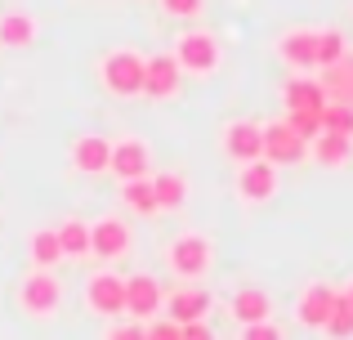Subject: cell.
Wrapping results in <instances>:
<instances>
[{
    "mask_svg": "<svg viewBox=\"0 0 353 340\" xmlns=\"http://www.w3.org/2000/svg\"><path fill=\"white\" fill-rule=\"evenodd\" d=\"M59 300H63V287L50 269H32L18 287V309L32 318H54L59 314Z\"/></svg>",
    "mask_w": 353,
    "mask_h": 340,
    "instance_id": "obj_1",
    "label": "cell"
},
{
    "mask_svg": "<svg viewBox=\"0 0 353 340\" xmlns=\"http://www.w3.org/2000/svg\"><path fill=\"white\" fill-rule=\"evenodd\" d=\"M103 86H108V94H117V99L143 94V54H134V50H112V54L103 59Z\"/></svg>",
    "mask_w": 353,
    "mask_h": 340,
    "instance_id": "obj_2",
    "label": "cell"
},
{
    "mask_svg": "<svg viewBox=\"0 0 353 340\" xmlns=\"http://www.w3.org/2000/svg\"><path fill=\"white\" fill-rule=\"evenodd\" d=\"M219 41L210 32H183L179 45H174V63H179V72H192V77H210V72L219 68Z\"/></svg>",
    "mask_w": 353,
    "mask_h": 340,
    "instance_id": "obj_3",
    "label": "cell"
},
{
    "mask_svg": "<svg viewBox=\"0 0 353 340\" xmlns=\"http://www.w3.org/2000/svg\"><path fill=\"white\" fill-rule=\"evenodd\" d=\"M210 260H215V251H210V242L201 233H183L165 246V264H170V273H179V278H201V273L210 269Z\"/></svg>",
    "mask_w": 353,
    "mask_h": 340,
    "instance_id": "obj_4",
    "label": "cell"
},
{
    "mask_svg": "<svg viewBox=\"0 0 353 340\" xmlns=\"http://www.w3.org/2000/svg\"><path fill=\"white\" fill-rule=\"evenodd\" d=\"M304 157H309V143H304L286 121H268L264 126V161L268 166H300Z\"/></svg>",
    "mask_w": 353,
    "mask_h": 340,
    "instance_id": "obj_5",
    "label": "cell"
},
{
    "mask_svg": "<svg viewBox=\"0 0 353 340\" xmlns=\"http://www.w3.org/2000/svg\"><path fill=\"white\" fill-rule=\"evenodd\" d=\"M161 305H165V291H161V282H157L152 273H134V278H125V314L134 318V323L157 318Z\"/></svg>",
    "mask_w": 353,
    "mask_h": 340,
    "instance_id": "obj_6",
    "label": "cell"
},
{
    "mask_svg": "<svg viewBox=\"0 0 353 340\" xmlns=\"http://www.w3.org/2000/svg\"><path fill=\"white\" fill-rule=\"evenodd\" d=\"M336 296H340V291L331 287V282H309V287L300 291V300H295V318H300V327L322 332L327 318H331V309H336Z\"/></svg>",
    "mask_w": 353,
    "mask_h": 340,
    "instance_id": "obj_7",
    "label": "cell"
},
{
    "mask_svg": "<svg viewBox=\"0 0 353 340\" xmlns=\"http://www.w3.org/2000/svg\"><path fill=\"white\" fill-rule=\"evenodd\" d=\"M85 305L90 314H103V318L125 314V278L121 273H94L85 282Z\"/></svg>",
    "mask_w": 353,
    "mask_h": 340,
    "instance_id": "obj_8",
    "label": "cell"
},
{
    "mask_svg": "<svg viewBox=\"0 0 353 340\" xmlns=\"http://www.w3.org/2000/svg\"><path fill=\"white\" fill-rule=\"evenodd\" d=\"M108 170H112L121 183L125 179H148V174H152V148H148L143 139H117Z\"/></svg>",
    "mask_w": 353,
    "mask_h": 340,
    "instance_id": "obj_9",
    "label": "cell"
},
{
    "mask_svg": "<svg viewBox=\"0 0 353 340\" xmlns=\"http://www.w3.org/2000/svg\"><path fill=\"white\" fill-rule=\"evenodd\" d=\"M183 86V72L174 63V54H152L143 59V94L148 99H174Z\"/></svg>",
    "mask_w": 353,
    "mask_h": 340,
    "instance_id": "obj_10",
    "label": "cell"
},
{
    "mask_svg": "<svg viewBox=\"0 0 353 340\" xmlns=\"http://www.w3.org/2000/svg\"><path fill=\"white\" fill-rule=\"evenodd\" d=\"M224 152H228V161H237V166L259 161V157H264V126H255V121H228Z\"/></svg>",
    "mask_w": 353,
    "mask_h": 340,
    "instance_id": "obj_11",
    "label": "cell"
},
{
    "mask_svg": "<svg viewBox=\"0 0 353 340\" xmlns=\"http://www.w3.org/2000/svg\"><path fill=\"white\" fill-rule=\"evenodd\" d=\"M130 251V228L125 219H99V224H90V255H99V260H121V255Z\"/></svg>",
    "mask_w": 353,
    "mask_h": 340,
    "instance_id": "obj_12",
    "label": "cell"
},
{
    "mask_svg": "<svg viewBox=\"0 0 353 340\" xmlns=\"http://www.w3.org/2000/svg\"><path fill=\"white\" fill-rule=\"evenodd\" d=\"M277 54H282V63H291L295 72H313L318 68V32H313V27L286 32L282 41H277Z\"/></svg>",
    "mask_w": 353,
    "mask_h": 340,
    "instance_id": "obj_13",
    "label": "cell"
},
{
    "mask_svg": "<svg viewBox=\"0 0 353 340\" xmlns=\"http://www.w3.org/2000/svg\"><path fill=\"white\" fill-rule=\"evenodd\" d=\"M237 192H241V201H268L277 192V166H268L264 157L237 166Z\"/></svg>",
    "mask_w": 353,
    "mask_h": 340,
    "instance_id": "obj_14",
    "label": "cell"
},
{
    "mask_svg": "<svg viewBox=\"0 0 353 340\" xmlns=\"http://www.w3.org/2000/svg\"><path fill=\"white\" fill-rule=\"evenodd\" d=\"M206 314H210V291H201V287H179L174 296H165V318L170 323H206Z\"/></svg>",
    "mask_w": 353,
    "mask_h": 340,
    "instance_id": "obj_15",
    "label": "cell"
},
{
    "mask_svg": "<svg viewBox=\"0 0 353 340\" xmlns=\"http://www.w3.org/2000/svg\"><path fill=\"white\" fill-rule=\"evenodd\" d=\"M108 161H112V139H103V134H81L72 143V166L81 174H103Z\"/></svg>",
    "mask_w": 353,
    "mask_h": 340,
    "instance_id": "obj_16",
    "label": "cell"
},
{
    "mask_svg": "<svg viewBox=\"0 0 353 340\" xmlns=\"http://www.w3.org/2000/svg\"><path fill=\"white\" fill-rule=\"evenodd\" d=\"M327 108V90L318 77H291L286 81V112H322Z\"/></svg>",
    "mask_w": 353,
    "mask_h": 340,
    "instance_id": "obj_17",
    "label": "cell"
},
{
    "mask_svg": "<svg viewBox=\"0 0 353 340\" xmlns=\"http://www.w3.org/2000/svg\"><path fill=\"white\" fill-rule=\"evenodd\" d=\"M322 90H327V103H349L353 108V54H345L340 63L322 68Z\"/></svg>",
    "mask_w": 353,
    "mask_h": 340,
    "instance_id": "obj_18",
    "label": "cell"
},
{
    "mask_svg": "<svg viewBox=\"0 0 353 340\" xmlns=\"http://www.w3.org/2000/svg\"><path fill=\"white\" fill-rule=\"evenodd\" d=\"M36 41V18L14 9V14H0V50H27Z\"/></svg>",
    "mask_w": 353,
    "mask_h": 340,
    "instance_id": "obj_19",
    "label": "cell"
},
{
    "mask_svg": "<svg viewBox=\"0 0 353 340\" xmlns=\"http://www.w3.org/2000/svg\"><path fill=\"white\" fill-rule=\"evenodd\" d=\"M268 314H273V300H268L264 287H241L233 296V318L241 327H246V323H264Z\"/></svg>",
    "mask_w": 353,
    "mask_h": 340,
    "instance_id": "obj_20",
    "label": "cell"
},
{
    "mask_svg": "<svg viewBox=\"0 0 353 340\" xmlns=\"http://www.w3.org/2000/svg\"><path fill=\"white\" fill-rule=\"evenodd\" d=\"M309 152H313V161L318 166H345V161L353 157V139H345V134H331V130H322L318 139L309 143Z\"/></svg>",
    "mask_w": 353,
    "mask_h": 340,
    "instance_id": "obj_21",
    "label": "cell"
},
{
    "mask_svg": "<svg viewBox=\"0 0 353 340\" xmlns=\"http://www.w3.org/2000/svg\"><path fill=\"white\" fill-rule=\"evenodd\" d=\"M152 192H157V210H179L188 201V179L174 174V170L152 174Z\"/></svg>",
    "mask_w": 353,
    "mask_h": 340,
    "instance_id": "obj_22",
    "label": "cell"
},
{
    "mask_svg": "<svg viewBox=\"0 0 353 340\" xmlns=\"http://www.w3.org/2000/svg\"><path fill=\"white\" fill-rule=\"evenodd\" d=\"M54 233H59L63 260H85L90 255V224L85 219H68V224H59Z\"/></svg>",
    "mask_w": 353,
    "mask_h": 340,
    "instance_id": "obj_23",
    "label": "cell"
},
{
    "mask_svg": "<svg viewBox=\"0 0 353 340\" xmlns=\"http://www.w3.org/2000/svg\"><path fill=\"white\" fill-rule=\"evenodd\" d=\"M121 201L134 215H157V192H152V174L148 179H125L121 183Z\"/></svg>",
    "mask_w": 353,
    "mask_h": 340,
    "instance_id": "obj_24",
    "label": "cell"
},
{
    "mask_svg": "<svg viewBox=\"0 0 353 340\" xmlns=\"http://www.w3.org/2000/svg\"><path fill=\"white\" fill-rule=\"evenodd\" d=\"M27 255H32L36 269H54V264L63 260L59 233H54V228H41V233H32V242H27Z\"/></svg>",
    "mask_w": 353,
    "mask_h": 340,
    "instance_id": "obj_25",
    "label": "cell"
},
{
    "mask_svg": "<svg viewBox=\"0 0 353 340\" xmlns=\"http://www.w3.org/2000/svg\"><path fill=\"white\" fill-rule=\"evenodd\" d=\"M345 54H349L345 32H336V27H322V32H318V68H331V63H340Z\"/></svg>",
    "mask_w": 353,
    "mask_h": 340,
    "instance_id": "obj_26",
    "label": "cell"
},
{
    "mask_svg": "<svg viewBox=\"0 0 353 340\" xmlns=\"http://www.w3.org/2000/svg\"><path fill=\"white\" fill-rule=\"evenodd\" d=\"M331 340H353V305L345 296H336V309H331V318H327V327H322Z\"/></svg>",
    "mask_w": 353,
    "mask_h": 340,
    "instance_id": "obj_27",
    "label": "cell"
},
{
    "mask_svg": "<svg viewBox=\"0 0 353 340\" xmlns=\"http://www.w3.org/2000/svg\"><path fill=\"white\" fill-rule=\"evenodd\" d=\"M322 130L353 139V108L349 103H327V108H322Z\"/></svg>",
    "mask_w": 353,
    "mask_h": 340,
    "instance_id": "obj_28",
    "label": "cell"
},
{
    "mask_svg": "<svg viewBox=\"0 0 353 340\" xmlns=\"http://www.w3.org/2000/svg\"><path fill=\"white\" fill-rule=\"evenodd\" d=\"M286 126H291L304 143H313L322 134V112H286Z\"/></svg>",
    "mask_w": 353,
    "mask_h": 340,
    "instance_id": "obj_29",
    "label": "cell"
},
{
    "mask_svg": "<svg viewBox=\"0 0 353 340\" xmlns=\"http://www.w3.org/2000/svg\"><path fill=\"white\" fill-rule=\"evenodd\" d=\"M241 340H282V327L268 323V318H264V323H246V327H241Z\"/></svg>",
    "mask_w": 353,
    "mask_h": 340,
    "instance_id": "obj_30",
    "label": "cell"
},
{
    "mask_svg": "<svg viewBox=\"0 0 353 340\" xmlns=\"http://www.w3.org/2000/svg\"><path fill=\"white\" fill-rule=\"evenodd\" d=\"M161 9L170 18H197L201 14V0H161Z\"/></svg>",
    "mask_w": 353,
    "mask_h": 340,
    "instance_id": "obj_31",
    "label": "cell"
},
{
    "mask_svg": "<svg viewBox=\"0 0 353 340\" xmlns=\"http://www.w3.org/2000/svg\"><path fill=\"white\" fill-rule=\"evenodd\" d=\"M108 340H148V327L143 323H117L108 332Z\"/></svg>",
    "mask_w": 353,
    "mask_h": 340,
    "instance_id": "obj_32",
    "label": "cell"
},
{
    "mask_svg": "<svg viewBox=\"0 0 353 340\" xmlns=\"http://www.w3.org/2000/svg\"><path fill=\"white\" fill-rule=\"evenodd\" d=\"M148 340H183V332H179V323H170V318H165V323H152V327H148Z\"/></svg>",
    "mask_w": 353,
    "mask_h": 340,
    "instance_id": "obj_33",
    "label": "cell"
},
{
    "mask_svg": "<svg viewBox=\"0 0 353 340\" xmlns=\"http://www.w3.org/2000/svg\"><path fill=\"white\" fill-rule=\"evenodd\" d=\"M179 332H183V340H215V332H210L206 323H183Z\"/></svg>",
    "mask_w": 353,
    "mask_h": 340,
    "instance_id": "obj_34",
    "label": "cell"
},
{
    "mask_svg": "<svg viewBox=\"0 0 353 340\" xmlns=\"http://www.w3.org/2000/svg\"><path fill=\"white\" fill-rule=\"evenodd\" d=\"M340 296H345V300H349V305H353V282H349V287H345V291H340Z\"/></svg>",
    "mask_w": 353,
    "mask_h": 340,
    "instance_id": "obj_35",
    "label": "cell"
}]
</instances>
